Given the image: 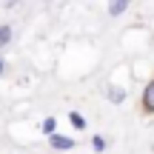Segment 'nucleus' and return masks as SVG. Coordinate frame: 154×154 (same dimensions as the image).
Returning a JSON list of instances; mask_svg holds the SVG:
<instances>
[{
	"label": "nucleus",
	"instance_id": "8",
	"mask_svg": "<svg viewBox=\"0 0 154 154\" xmlns=\"http://www.w3.org/2000/svg\"><path fill=\"white\" fill-rule=\"evenodd\" d=\"M14 3H17V0H9V6H14Z\"/></svg>",
	"mask_w": 154,
	"mask_h": 154
},
{
	"label": "nucleus",
	"instance_id": "1",
	"mask_svg": "<svg viewBox=\"0 0 154 154\" xmlns=\"http://www.w3.org/2000/svg\"><path fill=\"white\" fill-rule=\"evenodd\" d=\"M51 146L60 149V151H69V149H74V140L72 137H63V134H51Z\"/></svg>",
	"mask_w": 154,
	"mask_h": 154
},
{
	"label": "nucleus",
	"instance_id": "9",
	"mask_svg": "<svg viewBox=\"0 0 154 154\" xmlns=\"http://www.w3.org/2000/svg\"><path fill=\"white\" fill-rule=\"evenodd\" d=\"M0 72H3V60H0Z\"/></svg>",
	"mask_w": 154,
	"mask_h": 154
},
{
	"label": "nucleus",
	"instance_id": "6",
	"mask_svg": "<svg viewBox=\"0 0 154 154\" xmlns=\"http://www.w3.org/2000/svg\"><path fill=\"white\" fill-rule=\"evenodd\" d=\"M9 37H11V29H9V26H0V46H3Z\"/></svg>",
	"mask_w": 154,
	"mask_h": 154
},
{
	"label": "nucleus",
	"instance_id": "4",
	"mask_svg": "<svg viewBox=\"0 0 154 154\" xmlns=\"http://www.w3.org/2000/svg\"><path fill=\"white\" fill-rule=\"evenodd\" d=\"M109 100H111V103H123V100H126V91L117 88V86H111L109 88Z\"/></svg>",
	"mask_w": 154,
	"mask_h": 154
},
{
	"label": "nucleus",
	"instance_id": "2",
	"mask_svg": "<svg viewBox=\"0 0 154 154\" xmlns=\"http://www.w3.org/2000/svg\"><path fill=\"white\" fill-rule=\"evenodd\" d=\"M143 109L146 111H154V80L146 86V91H143Z\"/></svg>",
	"mask_w": 154,
	"mask_h": 154
},
{
	"label": "nucleus",
	"instance_id": "3",
	"mask_svg": "<svg viewBox=\"0 0 154 154\" xmlns=\"http://www.w3.org/2000/svg\"><path fill=\"white\" fill-rule=\"evenodd\" d=\"M126 6H128V0H109V11L111 14H123V11H126Z\"/></svg>",
	"mask_w": 154,
	"mask_h": 154
},
{
	"label": "nucleus",
	"instance_id": "7",
	"mask_svg": "<svg viewBox=\"0 0 154 154\" xmlns=\"http://www.w3.org/2000/svg\"><path fill=\"white\" fill-rule=\"evenodd\" d=\"M106 149V140L103 137H94V151H103Z\"/></svg>",
	"mask_w": 154,
	"mask_h": 154
},
{
	"label": "nucleus",
	"instance_id": "5",
	"mask_svg": "<svg viewBox=\"0 0 154 154\" xmlns=\"http://www.w3.org/2000/svg\"><path fill=\"white\" fill-rule=\"evenodd\" d=\"M69 117H72V126H74V128H86V120H83V114H77V111H72Z\"/></svg>",
	"mask_w": 154,
	"mask_h": 154
}]
</instances>
